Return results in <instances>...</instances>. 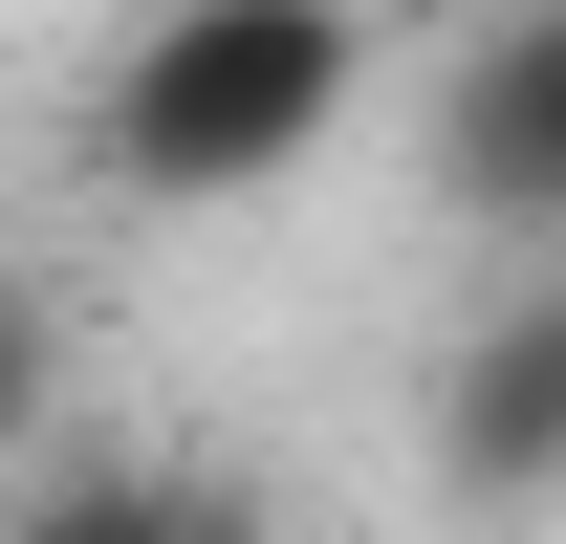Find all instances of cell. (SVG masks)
<instances>
[{
  "instance_id": "2",
  "label": "cell",
  "mask_w": 566,
  "mask_h": 544,
  "mask_svg": "<svg viewBox=\"0 0 566 544\" xmlns=\"http://www.w3.org/2000/svg\"><path fill=\"white\" fill-rule=\"evenodd\" d=\"M436 197L501 240H566V0H501L436 87Z\"/></svg>"
},
{
  "instance_id": "4",
  "label": "cell",
  "mask_w": 566,
  "mask_h": 544,
  "mask_svg": "<svg viewBox=\"0 0 566 544\" xmlns=\"http://www.w3.org/2000/svg\"><path fill=\"white\" fill-rule=\"evenodd\" d=\"M0 544H283V523H262V479H218V458H66Z\"/></svg>"
},
{
  "instance_id": "3",
  "label": "cell",
  "mask_w": 566,
  "mask_h": 544,
  "mask_svg": "<svg viewBox=\"0 0 566 544\" xmlns=\"http://www.w3.org/2000/svg\"><path fill=\"white\" fill-rule=\"evenodd\" d=\"M436 479H458L480 523L566 501V283H523V305L458 327V370H436Z\"/></svg>"
},
{
  "instance_id": "5",
  "label": "cell",
  "mask_w": 566,
  "mask_h": 544,
  "mask_svg": "<svg viewBox=\"0 0 566 544\" xmlns=\"http://www.w3.org/2000/svg\"><path fill=\"white\" fill-rule=\"evenodd\" d=\"M44 393H66V327H44V283H0V479L44 458Z\"/></svg>"
},
{
  "instance_id": "1",
  "label": "cell",
  "mask_w": 566,
  "mask_h": 544,
  "mask_svg": "<svg viewBox=\"0 0 566 544\" xmlns=\"http://www.w3.org/2000/svg\"><path fill=\"white\" fill-rule=\"evenodd\" d=\"M349 87H370V0H175L109 66L87 153L132 197H262V175H305L349 132Z\"/></svg>"
}]
</instances>
